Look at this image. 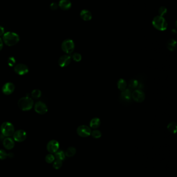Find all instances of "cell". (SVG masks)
<instances>
[{"label": "cell", "instance_id": "cell-15", "mask_svg": "<svg viewBox=\"0 0 177 177\" xmlns=\"http://www.w3.org/2000/svg\"><path fill=\"white\" fill-rule=\"evenodd\" d=\"M3 145L6 149L11 150L14 147L15 142L12 138L10 137H7L4 139L3 141Z\"/></svg>", "mask_w": 177, "mask_h": 177}, {"label": "cell", "instance_id": "cell-27", "mask_svg": "<svg viewBox=\"0 0 177 177\" xmlns=\"http://www.w3.org/2000/svg\"><path fill=\"white\" fill-rule=\"evenodd\" d=\"M71 57V58L73 59V60L74 61H75V62H78L81 61V60L82 59V56H81L80 53H77V52L73 53Z\"/></svg>", "mask_w": 177, "mask_h": 177}, {"label": "cell", "instance_id": "cell-30", "mask_svg": "<svg viewBox=\"0 0 177 177\" xmlns=\"http://www.w3.org/2000/svg\"><path fill=\"white\" fill-rule=\"evenodd\" d=\"M158 13H159V16L163 17L167 13L166 8L164 6H161L160 8H159Z\"/></svg>", "mask_w": 177, "mask_h": 177}, {"label": "cell", "instance_id": "cell-17", "mask_svg": "<svg viewBox=\"0 0 177 177\" xmlns=\"http://www.w3.org/2000/svg\"><path fill=\"white\" fill-rule=\"evenodd\" d=\"M80 18L84 21H90L92 18V14L90 11L87 9H83L80 11Z\"/></svg>", "mask_w": 177, "mask_h": 177}, {"label": "cell", "instance_id": "cell-1", "mask_svg": "<svg viewBox=\"0 0 177 177\" xmlns=\"http://www.w3.org/2000/svg\"><path fill=\"white\" fill-rule=\"evenodd\" d=\"M19 35L14 32H6L3 35V42L8 46L16 45L19 42Z\"/></svg>", "mask_w": 177, "mask_h": 177}, {"label": "cell", "instance_id": "cell-18", "mask_svg": "<svg viewBox=\"0 0 177 177\" xmlns=\"http://www.w3.org/2000/svg\"><path fill=\"white\" fill-rule=\"evenodd\" d=\"M138 83H139L138 80L136 79H132L130 80L127 83L128 89L131 91L137 89L138 85Z\"/></svg>", "mask_w": 177, "mask_h": 177}, {"label": "cell", "instance_id": "cell-28", "mask_svg": "<svg viewBox=\"0 0 177 177\" xmlns=\"http://www.w3.org/2000/svg\"><path fill=\"white\" fill-rule=\"evenodd\" d=\"M55 156L52 154H48L45 157V161L48 164L52 163L55 161Z\"/></svg>", "mask_w": 177, "mask_h": 177}, {"label": "cell", "instance_id": "cell-25", "mask_svg": "<svg viewBox=\"0 0 177 177\" xmlns=\"http://www.w3.org/2000/svg\"><path fill=\"white\" fill-rule=\"evenodd\" d=\"M42 95V92L39 89H35L33 90L31 92V96L33 98L35 99H38L41 97Z\"/></svg>", "mask_w": 177, "mask_h": 177}, {"label": "cell", "instance_id": "cell-19", "mask_svg": "<svg viewBox=\"0 0 177 177\" xmlns=\"http://www.w3.org/2000/svg\"><path fill=\"white\" fill-rule=\"evenodd\" d=\"M101 124V121L98 118H94L91 119L89 123L90 127L93 129H97V128L99 127Z\"/></svg>", "mask_w": 177, "mask_h": 177}, {"label": "cell", "instance_id": "cell-2", "mask_svg": "<svg viewBox=\"0 0 177 177\" xmlns=\"http://www.w3.org/2000/svg\"><path fill=\"white\" fill-rule=\"evenodd\" d=\"M152 25L156 29L163 31L166 30L167 28V22L164 17L157 16L153 18Z\"/></svg>", "mask_w": 177, "mask_h": 177}, {"label": "cell", "instance_id": "cell-6", "mask_svg": "<svg viewBox=\"0 0 177 177\" xmlns=\"http://www.w3.org/2000/svg\"><path fill=\"white\" fill-rule=\"evenodd\" d=\"M120 100L123 104L130 103L132 100V91L128 89H126L122 91L120 95Z\"/></svg>", "mask_w": 177, "mask_h": 177}, {"label": "cell", "instance_id": "cell-10", "mask_svg": "<svg viewBox=\"0 0 177 177\" xmlns=\"http://www.w3.org/2000/svg\"><path fill=\"white\" fill-rule=\"evenodd\" d=\"M46 148L49 152L51 153H55L59 149V143L56 140H51L47 143Z\"/></svg>", "mask_w": 177, "mask_h": 177}, {"label": "cell", "instance_id": "cell-31", "mask_svg": "<svg viewBox=\"0 0 177 177\" xmlns=\"http://www.w3.org/2000/svg\"><path fill=\"white\" fill-rule=\"evenodd\" d=\"M7 157V154L3 150H0V160H4Z\"/></svg>", "mask_w": 177, "mask_h": 177}, {"label": "cell", "instance_id": "cell-14", "mask_svg": "<svg viewBox=\"0 0 177 177\" xmlns=\"http://www.w3.org/2000/svg\"><path fill=\"white\" fill-rule=\"evenodd\" d=\"M15 85L11 82H7L3 85L2 89V92L5 95H9L13 92L15 90Z\"/></svg>", "mask_w": 177, "mask_h": 177}, {"label": "cell", "instance_id": "cell-33", "mask_svg": "<svg viewBox=\"0 0 177 177\" xmlns=\"http://www.w3.org/2000/svg\"><path fill=\"white\" fill-rule=\"evenodd\" d=\"M58 7H59V6L56 3H52L50 5V7L53 11L56 10L58 8Z\"/></svg>", "mask_w": 177, "mask_h": 177}, {"label": "cell", "instance_id": "cell-24", "mask_svg": "<svg viewBox=\"0 0 177 177\" xmlns=\"http://www.w3.org/2000/svg\"><path fill=\"white\" fill-rule=\"evenodd\" d=\"M54 156H55V158L56 160H58L62 161L65 159L66 155H65V153L63 151L58 150L55 153Z\"/></svg>", "mask_w": 177, "mask_h": 177}, {"label": "cell", "instance_id": "cell-8", "mask_svg": "<svg viewBox=\"0 0 177 177\" xmlns=\"http://www.w3.org/2000/svg\"><path fill=\"white\" fill-rule=\"evenodd\" d=\"M77 134L82 137H87L91 134V127L85 125H80L78 127Z\"/></svg>", "mask_w": 177, "mask_h": 177}, {"label": "cell", "instance_id": "cell-36", "mask_svg": "<svg viewBox=\"0 0 177 177\" xmlns=\"http://www.w3.org/2000/svg\"><path fill=\"white\" fill-rule=\"evenodd\" d=\"M14 156L13 153H9L7 154V157H9V158H12Z\"/></svg>", "mask_w": 177, "mask_h": 177}, {"label": "cell", "instance_id": "cell-9", "mask_svg": "<svg viewBox=\"0 0 177 177\" xmlns=\"http://www.w3.org/2000/svg\"><path fill=\"white\" fill-rule=\"evenodd\" d=\"M13 138L16 141L22 142L27 138V133L24 130H18L14 133Z\"/></svg>", "mask_w": 177, "mask_h": 177}, {"label": "cell", "instance_id": "cell-35", "mask_svg": "<svg viewBox=\"0 0 177 177\" xmlns=\"http://www.w3.org/2000/svg\"><path fill=\"white\" fill-rule=\"evenodd\" d=\"M3 47V42L2 40L0 38V50H2Z\"/></svg>", "mask_w": 177, "mask_h": 177}, {"label": "cell", "instance_id": "cell-11", "mask_svg": "<svg viewBox=\"0 0 177 177\" xmlns=\"http://www.w3.org/2000/svg\"><path fill=\"white\" fill-rule=\"evenodd\" d=\"M34 109H35V111L38 114H46L48 110L47 107L45 104L41 101L38 102L36 103L35 104Z\"/></svg>", "mask_w": 177, "mask_h": 177}, {"label": "cell", "instance_id": "cell-26", "mask_svg": "<svg viewBox=\"0 0 177 177\" xmlns=\"http://www.w3.org/2000/svg\"><path fill=\"white\" fill-rule=\"evenodd\" d=\"M91 136L95 139H98L101 137L102 134L101 132L98 130H95L91 132Z\"/></svg>", "mask_w": 177, "mask_h": 177}, {"label": "cell", "instance_id": "cell-5", "mask_svg": "<svg viewBox=\"0 0 177 177\" xmlns=\"http://www.w3.org/2000/svg\"><path fill=\"white\" fill-rule=\"evenodd\" d=\"M75 48L74 42L71 39L64 40L61 44V49L63 51L67 54H71Z\"/></svg>", "mask_w": 177, "mask_h": 177}, {"label": "cell", "instance_id": "cell-29", "mask_svg": "<svg viewBox=\"0 0 177 177\" xmlns=\"http://www.w3.org/2000/svg\"><path fill=\"white\" fill-rule=\"evenodd\" d=\"M62 165V162L58 160L54 161L53 163V167L55 169H59L61 167Z\"/></svg>", "mask_w": 177, "mask_h": 177}, {"label": "cell", "instance_id": "cell-22", "mask_svg": "<svg viewBox=\"0 0 177 177\" xmlns=\"http://www.w3.org/2000/svg\"><path fill=\"white\" fill-rule=\"evenodd\" d=\"M76 152V149L73 147H70L69 148H68L64 153H65L66 156L69 157H71L74 156Z\"/></svg>", "mask_w": 177, "mask_h": 177}, {"label": "cell", "instance_id": "cell-3", "mask_svg": "<svg viewBox=\"0 0 177 177\" xmlns=\"http://www.w3.org/2000/svg\"><path fill=\"white\" fill-rule=\"evenodd\" d=\"M19 108L23 111H28L31 110L33 106V101L31 98L26 96L21 98L18 102Z\"/></svg>", "mask_w": 177, "mask_h": 177}, {"label": "cell", "instance_id": "cell-23", "mask_svg": "<svg viewBox=\"0 0 177 177\" xmlns=\"http://www.w3.org/2000/svg\"><path fill=\"white\" fill-rule=\"evenodd\" d=\"M167 129L169 132L172 134H176L177 132V123L174 122H172L167 125Z\"/></svg>", "mask_w": 177, "mask_h": 177}, {"label": "cell", "instance_id": "cell-20", "mask_svg": "<svg viewBox=\"0 0 177 177\" xmlns=\"http://www.w3.org/2000/svg\"><path fill=\"white\" fill-rule=\"evenodd\" d=\"M117 86L119 90L123 91L124 90H125L127 87V83L126 81V80L124 79L123 78H121L118 80V83H117Z\"/></svg>", "mask_w": 177, "mask_h": 177}, {"label": "cell", "instance_id": "cell-21", "mask_svg": "<svg viewBox=\"0 0 177 177\" xmlns=\"http://www.w3.org/2000/svg\"><path fill=\"white\" fill-rule=\"evenodd\" d=\"M177 42L174 40H170L167 42V47L168 50L173 51L176 49Z\"/></svg>", "mask_w": 177, "mask_h": 177}, {"label": "cell", "instance_id": "cell-16", "mask_svg": "<svg viewBox=\"0 0 177 177\" xmlns=\"http://www.w3.org/2000/svg\"><path fill=\"white\" fill-rule=\"evenodd\" d=\"M58 6L62 10L67 11L71 7L72 4L69 0H60Z\"/></svg>", "mask_w": 177, "mask_h": 177}, {"label": "cell", "instance_id": "cell-32", "mask_svg": "<svg viewBox=\"0 0 177 177\" xmlns=\"http://www.w3.org/2000/svg\"><path fill=\"white\" fill-rule=\"evenodd\" d=\"M16 63L15 59L13 57H9L8 58V64L9 66H13L14 64Z\"/></svg>", "mask_w": 177, "mask_h": 177}, {"label": "cell", "instance_id": "cell-34", "mask_svg": "<svg viewBox=\"0 0 177 177\" xmlns=\"http://www.w3.org/2000/svg\"><path fill=\"white\" fill-rule=\"evenodd\" d=\"M4 29L1 26H0V36L4 35Z\"/></svg>", "mask_w": 177, "mask_h": 177}, {"label": "cell", "instance_id": "cell-7", "mask_svg": "<svg viewBox=\"0 0 177 177\" xmlns=\"http://www.w3.org/2000/svg\"><path fill=\"white\" fill-rule=\"evenodd\" d=\"M132 100L137 103H141L145 100V95L142 90L136 89L132 93Z\"/></svg>", "mask_w": 177, "mask_h": 177}, {"label": "cell", "instance_id": "cell-13", "mask_svg": "<svg viewBox=\"0 0 177 177\" xmlns=\"http://www.w3.org/2000/svg\"><path fill=\"white\" fill-rule=\"evenodd\" d=\"M71 61V57L69 55H65L60 57L58 60L59 66L61 67H65L68 66Z\"/></svg>", "mask_w": 177, "mask_h": 177}, {"label": "cell", "instance_id": "cell-12", "mask_svg": "<svg viewBox=\"0 0 177 177\" xmlns=\"http://www.w3.org/2000/svg\"><path fill=\"white\" fill-rule=\"evenodd\" d=\"M14 71L19 75H24L28 73L29 69L24 64H18L15 66Z\"/></svg>", "mask_w": 177, "mask_h": 177}, {"label": "cell", "instance_id": "cell-4", "mask_svg": "<svg viewBox=\"0 0 177 177\" xmlns=\"http://www.w3.org/2000/svg\"><path fill=\"white\" fill-rule=\"evenodd\" d=\"M1 132L6 137H9L13 135L15 132L13 124L9 122H4L1 126Z\"/></svg>", "mask_w": 177, "mask_h": 177}]
</instances>
